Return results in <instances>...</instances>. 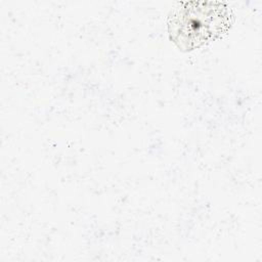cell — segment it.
<instances>
[{
	"label": "cell",
	"mask_w": 262,
	"mask_h": 262,
	"mask_svg": "<svg viewBox=\"0 0 262 262\" xmlns=\"http://www.w3.org/2000/svg\"><path fill=\"white\" fill-rule=\"evenodd\" d=\"M231 25V14L224 3L180 2L170 12V39L182 51H191L219 38Z\"/></svg>",
	"instance_id": "obj_1"
}]
</instances>
